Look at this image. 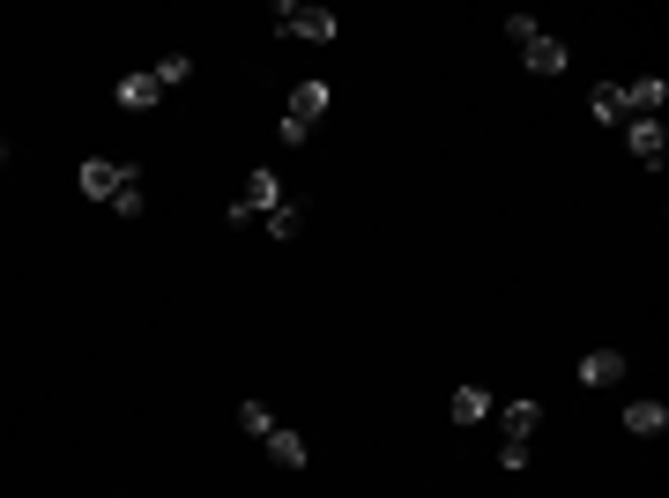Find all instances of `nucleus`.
<instances>
[{"label": "nucleus", "mask_w": 669, "mask_h": 498, "mask_svg": "<svg viewBox=\"0 0 669 498\" xmlns=\"http://www.w3.org/2000/svg\"><path fill=\"white\" fill-rule=\"evenodd\" d=\"M0 165H8V142H0Z\"/></svg>", "instance_id": "6ab92c4d"}, {"label": "nucleus", "mask_w": 669, "mask_h": 498, "mask_svg": "<svg viewBox=\"0 0 669 498\" xmlns=\"http://www.w3.org/2000/svg\"><path fill=\"white\" fill-rule=\"evenodd\" d=\"M149 75H157V89H179V83H194V60H186V52H171V60L149 68Z\"/></svg>", "instance_id": "dca6fc26"}, {"label": "nucleus", "mask_w": 669, "mask_h": 498, "mask_svg": "<svg viewBox=\"0 0 669 498\" xmlns=\"http://www.w3.org/2000/svg\"><path fill=\"white\" fill-rule=\"evenodd\" d=\"M291 202L283 194V179L260 165V171H246V186H239V202H231V223H253V216H276V208Z\"/></svg>", "instance_id": "f03ea898"}, {"label": "nucleus", "mask_w": 669, "mask_h": 498, "mask_svg": "<svg viewBox=\"0 0 669 498\" xmlns=\"http://www.w3.org/2000/svg\"><path fill=\"white\" fill-rule=\"evenodd\" d=\"M239 424H246L253 439H268V432H276V416L260 410V402H239Z\"/></svg>", "instance_id": "f3484780"}, {"label": "nucleus", "mask_w": 669, "mask_h": 498, "mask_svg": "<svg viewBox=\"0 0 669 498\" xmlns=\"http://www.w3.org/2000/svg\"><path fill=\"white\" fill-rule=\"evenodd\" d=\"M297 231H305V208H297V202H283L276 216H268V239H276V246H291Z\"/></svg>", "instance_id": "ddd939ff"}, {"label": "nucleus", "mask_w": 669, "mask_h": 498, "mask_svg": "<svg viewBox=\"0 0 669 498\" xmlns=\"http://www.w3.org/2000/svg\"><path fill=\"white\" fill-rule=\"evenodd\" d=\"M625 379V350H587L581 357V387H618Z\"/></svg>", "instance_id": "423d86ee"}, {"label": "nucleus", "mask_w": 669, "mask_h": 498, "mask_svg": "<svg viewBox=\"0 0 669 498\" xmlns=\"http://www.w3.org/2000/svg\"><path fill=\"white\" fill-rule=\"evenodd\" d=\"M157 97H165V89H157V75H149V68H142V75H120V105H126V112H149Z\"/></svg>", "instance_id": "1a4fd4ad"}, {"label": "nucleus", "mask_w": 669, "mask_h": 498, "mask_svg": "<svg viewBox=\"0 0 669 498\" xmlns=\"http://www.w3.org/2000/svg\"><path fill=\"white\" fill-rule=\"evenodd\" d=\"M521 60H528V75H565V45H558V38H544V31H536V38L521 45Z\"/></svg>", "instance_id": "6e6552de"}, {"label": "nucleus", "mask_w": 669, "mask_h": 498, "mask_svg": "<svg viewBox=\"0 0 669 498\" xmlns=\"http://www.w3.org/2000/svg\"><path fill=\"white\" fill-rule=\"evenodd\" d=\"M320 112H328V83H297V89H291V112H283V120L313 134V120H320Z\"/></svg>", "instance_id": "0eeeda50"}, {"label": "nucleus", "mask_w": 669, "mask_h": 498, "mask_svg": "<svg viewBox=\"0 0 669 498\" xmlns=\"http://www.w3.org/2000/svg\"><path fill=\"white\" fill-rule=\"evenodd\" d=\"M491 416V387H454V424H484Z\"/></svg>", "instance_id": "9b49d317"}, {"label": "nucleus", "mask_w": 669, "mask_h": 498, "mask_svg": "<svg viewBox=\"0 0 669 498\" xmlns=\"http://www.w3.org/2000/svg\"><path fill=\"white\" fill-rule=\"evenodd\" d=\"M276 31H283V38H305V45H334L342 23H334L328 8H313V0H283V8H276Z\"/></svg>", "instance_id": "f257e3e1"}, {"label": "nucleus", "mask_w": 669, "mask_h": 498, "mask_svg": "<svg viewBox=\"0 0 669 498\" xmlns=\"http://www.w3.org/2000/svg\"><path fill=\"white\" fill-rule=\"evenodd\" d=\"M662 97H669V83H662V75H640V83H625V89H618L625 120H662Z\"/></svg>", "instance_id": "20e7f679"}, {"label": "nucleus", "mask_w": 669, "mask_h": 498, "mask_svg": "<svg viewBox=\"0 0 669 498\" xmlns=\"http://www.w3.org/2000/svg\"><path fill=\"white\" fill-rule=\"evenodd\" d=\"M112 208H120V216H142V208H149V202H142V179H126L120 194H112Z\"/></svg>", "instance_id": "a211bd4d"}, {"label": "nucleus", "mask_w": 669, "mask_h": 498, "mask_svg": "<svg viewBox=\"0 0 669 498\" xmlns=\"http://www.w3.org/2000/svg\"><path fill=\"white\" fill-rule=\"evenodd\" d=\"M126 179H142L134 165H112V157H83V171H75V186H83L89 202H112Z\"/></svg>", "instance_id": "7ed1b4c3"}, {"label": "nucleus", "mask_w": 669, "mask_h": 498, "mask_svg": "<svg viewBox=\"0 0 669 498\" xmlns=\"http://www.w3.org/2000/svg\"><path fill=\"white\" fill-rule=\"evenodd\" d=\"M268 454L283 461V469H305V439H297V432H283V424H276V432H268Z\"/></svg>", "instance_id": "4468645a"}, {"label": "nucleus", "mask_w": 669, "mask_h": 498, "mask_svg": "<svg viewBox=\"0 0 669 498\" xmlns=\"http://www.w3.org/2000/svg\"><path fill=\"white\" fill-rule=\"evenodd\" d=\"M625 432L655 439V432H669V410H662V402H625Z\"/></svg>", "instance_id": "9d476101"}, {"label": "nucleus", "mask_w": 669, "mask_h": 498, "mask_svg": "<svg viewBox=\"0 0 669 498\" xmlns=\"http://www.w3.org/2000/svg\"><path fill=\"white\" fill-rule=\"evenodd\" d=\"M499 424H506V439H528V432L544 424V410H536V402H506V410H499Z\"/></svg>", "instance_id": "f8f14e48"}, {"label": "nucleus", "mask_w": 669, "mask_h": 498, "mask_svg": "<svg viewBox=\"0 0 669 498\" xmlns=\"http://www.w3.org/2000/svg\"><path fill=\"white\" fill-rule=\"evenodd\" d=\"M625 149L640 157V165H655V171H662V157H669V134H662V120H625Z\"/></svg>", "instance_id": "39448f33"}, {"label": "nucleus", "mask_w": 669, "mask_h": 498, "mask_svg": "<svg viewBox=\"0 0 669 498\" xmlns=\"http://www.w3.org/2000/svg\"><path fill=\"white\" fill-rule=\"evenodd\" d=\"M587 120H595V126H625V105H618V89H595V97H587Z\"/></svg>", "instance_id": "2eb2a0df"}]
</instances>
